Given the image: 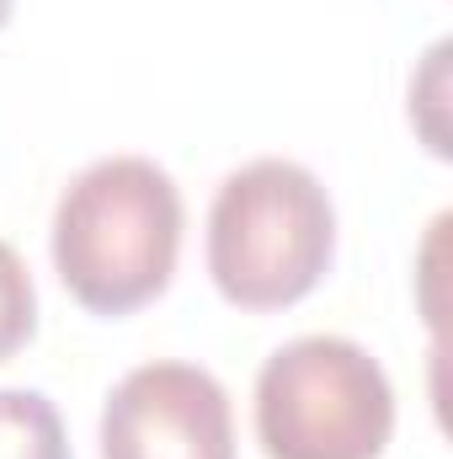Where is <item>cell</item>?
<instances>
[{"mask_svg": "<svg viewBox=\"0 0 453 459\" xmlns=\"http://www.w3.org/2000/svg\"><path fill=\"white\" fill-rule=\"evenodd\" d=\"M0 459H75L59 406L43 390H0Z\"/></svg>", "mask_w": 453, "mask_h": 459, "instance_id": "5", "label": "cell"}, {"mask_svg": "<svg viewBox=\"0 0 453 459\" xmlns=\"http://www.w3.org/2000/svg\"><path fill=\"white\" fill-rule=\"evenodd\" d=\"M102 459H235L225 385L182 358L128 368L102 406Z\"/></svg>", "mask_w": 453, "mask_h": 459, "instance_id": "4", "label": "cell"}, {"mask_svg": "<svg viewBox=\"0 0 453 459\" xmlns=\"http://www.w3.org/2000/svg\"><path fill=\"white\" fill-rule=\"evenodd\" d=\"M337 256V209L299 160L261 155L229 171L209 209V278L235 310H288Z\"/></svg>", "mask_w": 453, "mask_h": 459, "instance_id": "2", "label": "cell"}, {"mask_svg": "<svg viewBox=\"0 0 453 459\" xmlns=\"http://www.w3.org/2000/svg\"><path fill=\"white\" fill-rule=\"evenodd\" d=\"M11 5H16V0H0V32H5V22H11Z\"/></svg>", "mask_w": 453, "mask_h": 459, "instance_id": "7", "label": "cell"}, {"mask_svg": "<svg viewBox=\"0 0 453 459\" xmlns=\"http://www.w3.org/2000/svg\"><path fill=\"white\" fill-rule=\"evenodd\" d=\"M38 332V289L11 240H0V363L16 358Z\"/></svg>", "mask_w": 453, "mask_h": 459, "instance_id": "6", "label": "cell"}, {"mask_svg": "<svg viewBox=\"0 0 453 459\" xmlns=\"http://www.w3.org/2000/svg\"><path fill=\"white\" fill-rule=\"evenodd\" d=\"M389 433V374L352 337H294L256 374V444L267 459H379Z\"/></svg>", "mask_w": 453, "mask_h": 459, "instance_id": "3", "label": "cell"}, {"mask_svg": "<svg viewBox=\"0 0 453 459\" xmlns=\"http://www.w3.org/2000/svg\"><path fill=\"white\" fill-rule=\"evenodd\" d=\"M182 187L150 155L91 160L54 209L48 251L70 299L91 316H133L171 289L182 256Z\"/></svg>", "mask_w": 453, "mask_h": 459, "instance_id": "1", "label": "cell"}]
</instances>
